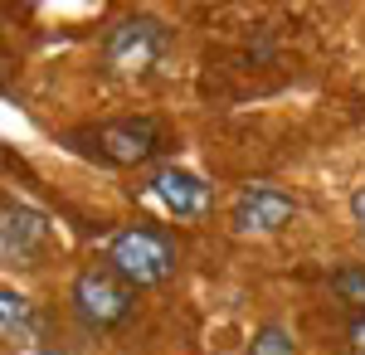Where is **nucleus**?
<instances>
[{
	"label": "nucleus",
	"mask_w": 365,
	"mask_h": 355,
	"mask_svg": "<svg viewBox=\"0 0 365 355\" xmlns=\"http://www.w3.org/2000/svg\"><path fill=\"white\" fill-rule=\"evenodd\" d=\"M68 302H73L78 326L93 331V336H103V331H117L127 317H132V307H137V287L122 282V277L103 263V268H83V273L73 277Z\"/></svg>",
	"instance_id": "obj_2"
},
{
	"label": "nucleus",
	"mask_w": 365,
	"mask_h": 355,
	"mask_svg": "<svg viewBox=\"0 0 365 355\" xmlns=\"http://www.w3.org/2000/svg\"><path fill=\"white\" fill-rule=\"evenodd\" d=\"M166 49H170V29L156 15H122L103 34V63L122 78L151 73L166 58Z\"/></svg>",
	"instance_id": "obj_3"
},
{
	"label": "nucleus",
	"mask_w": 365,
	"mask_h": 355,
	"mask_svg": "<svg viewBox=\"0 0 365 355\" xmlns=\"http://www.w3.org/2000/svg\"><path fill=\"white\" fill-rule=\"evenodd\" d=\"M180 263V248L161 224H122L108 239V268L132 287H156L166 282Z\"/></svg>",
	"instance_id": "obj_1"
},
{
	"label": "nucleus",
	"mask_w": 365,
	"mask_h": 355,
	"mask_svg": "<svg viewBox=\"0 0 365 355\" xmlns=\"http://www.w3.org/2000/svg\"><path fill=\"white\" fill-rule=\"evenodd\" d=\"M346 346H351V355H365V312L346 321Z\"/></svg>",
	"instance_id": "obj_11"
},
{
	"label": "nucleus",
	"mask_w": 365,
	"mask_h": 355,
	"mask_svg": "<svg viewBox=\"0 0 365 355\" xmlns=\"http://www.w3.org/2000/svg\"><path fill=\"white\" fill-rule=\"evenodd\" d=\"M93 156L108 165H146L151 156L166 151V127L151 117H127V122H103L88 132Z\"/></svg>",
	"instance_id": "obj_4"
},
{
	"label": "nucleus",
	"mask_w": 365,
	"mask_h": 355,
	"mask_svg": "<svg viewBox=\"0 0 365 355\" xmlns=\"http://www.w3.org/2000/svg\"><path fill=\"white\" fill-rule=\"evenodd\" d=\"M39 317H34V302L25 292H15V287H0V331H5V341L10 346H34V336H39Z\"/></svg>",
	"instance_id": "obj_8"
},
{
	"label": "nucleus",
	"mask_w": 365,
	"mask_h": 355,
	"mask_svg": "<svg viewBox=\"0 0 365 355\" xmlns=\"http://www.w3.org/2000/svg\"><path fill=\"white\" fill-rule=\"evenodd\" d=\"M49 239H54V229H49V219L39 210L15 205V200L0 210V253H5L10 268H39Z\"/></svg>",
	"instance_id": "obj_5"
},
{
	"label": "nucleus",
	"mask_w": 365,
	"mask_h": 355,
	"mask_svg": "<svg viewBox=\"0 0 365 355\" xmlns=\"http://www.w3.org/2000/svg\"><path fill=\"white\" fill-rule=\"evenodd\" d=\"M351 219H356V234L365 239V185L356 195H351Z\"/></svg>",
	"instance_id": "obj_12"
},
{
	"label": "nucleus",
	"mask_w": 365,
	"mask_h": 355,
	"mask_svg": "<svg viewBox=\"0 0 365 355\" xmlns=\"http://www.w3.org/2000/svg\"><path fill=\"white\" fill-rule=\"evenodd\" d=\"M146 195L175 219H195V215H205V205H210V185H205L200 175H190V170H180V165H161V170L151 175Z\"/></svg>",
	"instance_id": "obj_7"
},
{
	"label": "nucleus",
	"mask_w": 365,
	"mask_h": 355,
	"mask_svg": "<svg viewBox=\"0 0 365 355\" xmlns=\"http://www.w3.org/2000/svg\"><path fill=\"white\" fill-rule=\"evenodd\" d=\"M331 292H336L346 307L365 312V263H341L331 273Z\"/></svg>",
	"instance_id": "obj_9"
},
{
	"label": "nucleus",
	"mask_w": 365,
	"mask_h": 355,
	"mask_svg": "<svg viewBox=\"0 0 365 355\" xmlns=\"http://www.w3.org/2000/svg\"><path fill=\"white\" fill-rule=\"evenodd\" d=\"M297 215V200L278 185H244V190L234 195V205H229V224H234V234H278L287 219Z\"/></svg>",
	"instance_id": "obj_6"
},
{
	"label": "nucleus",
	"mask_w": 365,
	"mask_h": 355,
	"mask_svg": "<svg viewBox=\"0 0 365 355\" xmlns=\"http://www.w3.org/2000/svg\"><path fill=\"white\" fill-rule=\"evenodd\" d=\"M244 355H297V346H292V336H287L278 321H268V326L253 331V341L244 346Z\"/></svg>",
	"instance_id": "obj_10"
}]
</instances>
